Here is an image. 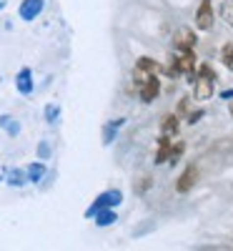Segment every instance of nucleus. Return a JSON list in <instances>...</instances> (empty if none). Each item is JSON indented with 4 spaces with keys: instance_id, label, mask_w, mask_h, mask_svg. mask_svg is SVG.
<instances>
[{
    "instance_id": "423d86ee",
    "label": "nucleus",
    "mask_w": 233,
    "mask_h": 251,
    "mask_svg": "<svg viewBox=\"0 0 233 251\" xmlns=\"http://www.w3.org/2000/svg\"><path fill=\"white\" fill-rule=\"evenodd\" d=\"M161 93V78H148L140 86V100L143 103H153Z\"/></svg>"
},
{
    "instance_id": "9b49d317",
    "label": "nucleus",
    "mask_w": 233,
    "mask_h": 251,
    "mask_svg": "<svg viewBox=\"0 0 233 251\" xmlns=\"http://www.w3.org/2000/svg\"><path fill=\"white\" fill-rule=\"evenodd\" d=\"M95 216H98V219H95L98 226H111V224H116V219H118L116 211H111V208H103V211H98Z\"/></svg>"
},
{
    "instance_id": "dca6fc26",
    "label": "nucleus",
    "mask_w": 233,
    "mask_h": 251,
    "mask_svg": "<svg viewBox=\"0 0 233 251\" xmlns=\"http://www.w3.org/2000/svg\"><path fill=\"white\" fill-rule=\"evenodd\" d=\"M201 118H203V111H190V113H188V118H186V121H188V123H190V126H193V123H198V121H201Z\"/></svg>"
},
{
    "instance_id": "1a4fd4ad",
    "label": "nucleus",
    "mask_w": 233,
    "mask_h": 251,
    "mask_svg": "<svg viewBox=\"0 0 233 251\" xmlns=\"http://www.w3.org/2000/svg\"><path fill=\"white\" fill-rule=\"evenodd\" d=\"M171 146H173V141H171V138H165V136H161V138H158L156 163H165V161H168V156H171Z\"/></svg>"
},
{
    "instance_id": "9d476101",
    "label": "nucleus",
    "mask_w": 233,
    "mask_h": 251,
    "mask_svg": "<svg viewBox=\"0 0 233 251\" xmlns=\"http://www.w3.org/2000/svg\"><path fill=\"white\" fill-rule=\"evenodd\" d=\"M18 91L20 93H30L33 91V80H30V71L28 68H23L18 73Z\"/></svg>"
},
{
    "instance_id": "f3484780",
    "label": "nucleus",
    "mask_w": 233,
    "mask_h": 251,
    "mask_svg": "<svg viewBox=\"0 0 233 251\" xmlns=\"http://www.w3.org/2000/svg\"><path fill=\"white\" fill-rule=\"evenodd\" d=\"M221 98H226V100H233V91H223V93H221Z\"/></svg>"
},
{
    "instance_id": "a211bd4d",
    "label": "nucleus",
    "mask_w": 233,
    "mask_h": 251,
    "mask_svg": "<svg viewBox=\"0 0 233 251\" xmlns=\"http://www.w3.org/2000/svg\"><path fill=\"white\" fill-rule=\"evenodd\" d=\"M228 113H231V116H233V100H231V106H228Z\"/></svg>"
},
{
    "instance_id": "39448f33",
    "label": "nucleus",
    "mask_w": 233,
    "mask_h": 251,
    "mask_svg": "<svg viewBox=\"0 0 233 251\" xmlns=\"http://www.w3.org/2000/svg\"><path fill=\"white\" fill-rule=\"evenodd\" d=\"M136 71H140L143 75H148V78H158L161 73H163V66L158 60H153V58H138V63H136Z\"/></svg>"
},
{
    "instance_id": "2eb2a0df",
    "label": "nucleus",
    "mask_w": 233,
    "mask_h": 251,
    "mask_svg": "<svg viewBox=\"0 0 233 251\" xmlns=\"http://www.w3.org/2000/svg\"><path fill=\"white\" fill-rule=\"evenodd\" d=\"M28 174H30V178H33V181H38V176H43V174H46V169H43L40 163H35V166H30V169H28Z\"/></svg>"
},
{
    "instance_id": "6e6552de",
    "label": "nucleus",
    "mask_w": 233,
    "mask_h": 251,
    "mask_svg": "<svg viewBox=\"0 0 233 251\" xmlns=\"http://www.w3.org/2000/svg\"><path fill=\"white\" fill-rule=\"evenodd\" d=\"M178 116L176 113H171V116H163V121H161V136H165V138H173L176 133H178Z\"/></svg>"
},
{
    "instance_id": "4468645a",
    "label": "nucleus",
    "mask_w": 233,
    "mask_h": 251,
    "mask_svg": "<svg viewBox=\"0 0 233 251\" xmlns=\"http://www.w3.org/2000/svg\"><path fill=\"white\" fill-rule=\"evenodd\" d=\"M183 151H186V143L178 141L176 146H171V156H168V161H171V163H178V158L183 156Z\"/></svg>"
},
{
    "instance_id": "0eeeda50",
    "label": "nucleus",
    "mask_w": 233,
    "mask_h": 251,
    "mask_svg": "<svg viewBox=\"0 0 233 251\" xmlns=\"http://www.w3.org/2000/svg\"><path fill=\"white\" fill-rule=\"evenodd\" d=\"M43 0H23V5H20V18L25 20H33L40 15V10H43Z\"/></svg>"
},
{
    "instance_id": "f8f14e48",
    "label": "nucleus",
    "mask_w": 233,
    "mask_h": 251,
    "mask_svg": "<svg viewBox=\"0 0 233 251\" xmlns=\"http://www.w3.org/2000/svg\"><path fill=\"white\" fill-rule=\"evenodd\" d=\"M221 58H223V66H226L228 71H233V43H226V46L221 48Z\"/></svg>"
},
{
    "instance_id": "20e7f679",
    "label": "nucleus",
    "mask_w": 233,
    "mask_h": 251,
    "mask_svg": "<svg viewBox=\"0 0 233 251\" xmlns=\"http://www.w3.org/2000/svg\"><path fill=\"white\" fill-rule=\"evenodd\" d=\"M196 181H198V169H196V166H186V171L176 181V191L178 194H188L190 188L196 186Z\"/></svg>"
},
{
    "instance_id": "ddd939ff",
    "label": "nucleus",
    "mask_w": 233,
    "mask_h": 251,
    "mask_svg": "<svg viewBox=\"0 0 233 251\" xmlns=\"http://www.w3.org/2000/svg\"><path fill=\"white\" fill-rule=\"evenodd\" d=\"M221 18L233 28V0H223V5H221Z\"/></svg>"
},
{
    "instance_id": "f03ea898",
    "label": "nucleus",
    "mask_w": 233,
    "mask_h": 251,
    "mask_svg": "<svg viewBox=\"0 0 233 251\" xmlns=\"http://www.w3.org/2000/svg\"><path fill=\"white\" fill-rule=\"evenodd\" d=\"M213 0H201V5L196 10V28L198 30H213Z\"/></svg>"
},
{
    "instance_id": "7ed1b4c3",
    "label": "nucleus",
    "mask_w": 233,
    "mask_h": 251,
    "mask_svg": "<svg viewBox=\"0 0 233 251\" xmlns=\"http://www.w3.org/2000/svg\"><path fill=\"white\" fill-rule=\"evenodd\" d=\"M173 46H176L178 53L193 50V48H196V33L190 30V28H178L176 35H173Z\"/></svg>"
},
{
    "instance_id": "f257e3e1",
    "label": "nucleus",
    "mask_w": 233,
    "mask_h": 251,
    "mask_svg": "<svg viewBox=\"0 0 233 251\" xmlns=\"http://www.w3.org/2000/svg\"><path fill=\"white\" fill-rule=\"evenodd\" d=\"M193 93L198 100H208L216 93V71L208 63H201L196 75H193Z\"/></svg>"
}]
</instances>
